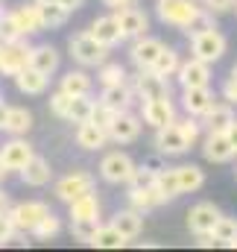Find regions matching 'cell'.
<instances>
[{"instance_id": "ba28073f", "label": "cell", "mask_w": 237, "mask_h": 252, "mask_svg": "<svg viewBox=\"0 0 237 252\" xmlns=\"http://www.w3.org/2000/svg\"><path fill=\"white\" fill-rule=\"evenodd\" d=\"M135 97L138 100H155V97H170V79L155 73V70H138L132 79Z\"/></svg>"}, {"instance_id": "d4e9b609", "label": "cell", "mask_w": 237, "mask_h": 252, "mask_svg": "<svg viewBox=\"0 0 237 252\" xmlns=\"http://www.w3.org/2000/svg\"><path fill=\"white\" fill-rule=\"evenodd\" d=\"M59 50L53 47V44H35L32 47V53H30V67H35V70H41L44 76H53L56 70H59Z\"/></svg>"}, {"instance_id": "f5cc1de1", "label": "cell", "mask_w": 237, "mask_h": 252, "mask_svg": "<svg viewBox=\"0 0 237 252\" xmlns=\"http://www.w3.org/2000/svg\"><path fill=\"white\" fill-rule=\"evenodd\" d=\"M199 241H196V247H202V250H208V247H217V238L214 235H196Z\"/></svg>"}, {"instance_id": "9a60e30c", "label": "cell", "mask_w": 237, "mask_h": 252, "mask_svg": "<svg viewBox=\"0 0 237 252\" xmlns=\"http://www.w3.org/2000/svg\"><path fill=\"white\" fill-rule=\"evenodd\" d=\"M176 79H178V85H181V88L211 85V64L202 62V59H196V56H190V59H184V62L178 64Z\"/></svg>"}, {"instance_id": "836d02e7", "label": "cell", "mask_w": 237, "mask_h": 252, "mask_svg": "<svg viewBox=\"0 0 237 252\" xmlns=\"http://www.w3.org/2000/svg\"><path fill=\"white\" fill-rule=\"evenodd\" d=\"M38 6V15H41V27L44 30H59L61 24L67 21V9L61 3H35Z\"/></svg>"}, {"instance_id": "816d5d0a", "label": "cell", "mask_w": 237, "mask_h": 252, "mask_svg": "<svg viewBox=\"0 0 237 252\" xmlns=\"http://www.w3.org/2000/svg\"><path fill=\"white\" fill-rule=\"evenodd\" d=\"M132 3H138V0H103V6H109L112 12H118L123 6H132Z\"/></svg>"}, {"instance_id": "f546056e", "label": "cell", "mask_w": 237, "mask_h": 252, "mask_svg": "<svg viewBox=\"0 0 237 252\" xmlns=\"http://www.w3.org/2000/svg\"><path fill=\"white\" fill-rule=\"evenodd\" d=\"M67 208H70V220H100V199L94 190L73 199Z\"/></svg>"}, {"instance_id": "5bb4252c", "label": "cell", "mask_w": 237, "mask_h": 252, "mask_svg": "<svg viewBox=\"0 0 237 252\" xmlns=\"http://www.w3.org/2000/svg\"><path fill=\"white\" fill-rule=\"evenodd\" d=\"M217 103L211 85H193V88H181V109L193 118H202L211 106Z\"/></svg>"}, {"instance_id": "2e32d148", "label": "cell", "mask_w": 237, "mask_h": 252, "mask_svg": "<svg viewBox=\"0 0 237 252\" xmlns=\"http://www.w3.org/2000/svg\"><path fill=\"white\" fill-rule=\"evenodd\" d=\"M141 124H144V118L132 115L129 109L126 112H118L115 124L109 126V141H115V144H132V141H138Z\"/></svg>"}, {"instance_id": "277c9868", "label": "cell", "mask_w": 237, "mask_h": 252, "mask_svg": "<svg viewBox=\"0 0 237 252\" xmlns=\"http://www.w3.org/2000/svg\"><path fill=\"white\" fill-rule=\"evenodd\" d=\"M135 170H138V164L132 161V156L120 153V150L103 156V161H100V176L109 185H129V179L135 176Z\"/></svg>"}, {"instance_id": "d590c367", "label": "cell", "mask_w": 237, "mask_h": 252, "mask_svg": "<svg viewBox=\"0 0 237 252\" xmlns=\"http://www.w3.org/2000/svg\"><path fill=\"white\" fill-rule=\"evenodd\" d=\"M217 238L220 247H229V250H237V220L235 217H220V223L214 226L211 232Z\"/></svg>"}, {"instance_id": "7bdbcfd3", "label": "cell", "mask_w": 237, "mask_h": 252, "mask_svg": "<svg viewBox=\"0 0 237 252\" xmlns=\"http://www.w3.org/2000/svg\"><path fill=\"white\" fill-rule=\"evenodd\" d=\"M115 118H118V112H115L112 106H106V103H100V100L94 103V112H91V121H94L97 126H103V129L109 132V126L115 124Z\"/></svg>"}, {"instance_id": "d6986e66", "label": "cell", "mask_w": 237, "mask_h": 252, "mask_svg": "<svg viewBox=\"0 0 237 252\" xmlns=\"http://www.w3.org/2000/svg\"><path fill=\"white\" fill-rule=\"evenodd\" d=\"M115 15H118L120 27H123V32H126V38H141V35H147V30H149V18H147V12L138 9L135 3L118 9Z\"/></svg>"}, {"instance_id": "11a10c76", "label": "cell", "mask_w": 237, "mask_h": 252, "mask_svg": "<svg viewBox=\"0 0 237 252\" xmlns=\"http://www.w3.org/2000/svg\"><path fill=\"white\" fill-rule=\"evenodd\" d=\"M59 3L64 6V9H67V12H76V9H79V6H82L85 0H59Z\"/></svg>"}, {"instance_id": "ee69618b", "label": "cell", "mask_w": 237, "mask_h": 252, "mask_svg": "<svg viewBox=\"0 0 237 252\" xmlns=\"http://www.w3.org/2000/svg\"><path fill=\"white\" fill-rule=\"evenodd\" d=\"M70 100H73V94H67V91H61V88L53 91V94H50V112L64 121V118H67V109H70Z\"/></svg>"}, {"instance_id": "d6a6232c", "label": "cell", "mask_w": 237, "mask_h": 252, "mask_svg": "<svg viewBox=\"0 0 237 252\" xmlns=\"http://www.w3.org/2000/svg\"><path fill=\"white\" fill-rule=\"evenodd\" d=\"M91 76L85 73V70H67L64 76H61L59 88L61 91H67V94H73V97H79V94H91Z\"/></svg>"}, {"instance_id": "e575fe53", "label": "cell", "mask_w": 237, "mask_h": 252, "mask_svg": "<svg viewBox=\"0 0 237 252\" xmlns=\"http://www.w3.org/2000/svg\"><path fill=\"white\" fill-rule=\"evenodd\" d=\"M129 241L120 235V229L115 223H106V226H100V232H97V238H94V244L91 247H97V250H120V247H126Z\"/></svg>"}, {"instance_id": "e7e4bbea", "label": "cell", "mask_w": 237, "mask_h": 252, "mask_svg": "<svg viewBox=\"0 0 237 252\" xmlns=\"http://www.w3.org/2000/svg\"><path fill=\"white\" fill-rule=\"evenodd\" d=\"M0 103H3V97H0Z\"/></svg>"}, {"instance_id": "4fadbf2b", "label": "cell", "mask_w": 237, "mask_h": 252, "mask_svg": "<svg viewBox=\"0 0 237 252\" xmlns=\"http://www.w3.org/2000/svg\"><path fill=\"white\" fill-rule=\"evenodd\" d=\"M223 211L214 205V202H196L190 211H187V229L193 235H211L214 226L220 223Z\"/></svg>"}, {"instance_id": "8992f818", "label": "cell", "mask_w": 237, "mask_h": 252, "mask_svg": "<svg viewBox=\"0 0 237 252\" xmlns=\"http://www.w3.org/2000/svg\"><path fill=\"white\" fill-rule=\"evenodd\" d=\"M47 214H50V205L41 202V199H27V202H18V205L9 208V220L15 223V229H18V232H30V235H32V229H35Z\"/></svg>"}, {"instance_id": "52a82bcc", "label": "cell", "mask_w": 237, "mask_h": 252, "mask_svg": "<svg viewBox=\"0 0 237 252\" xmlns=\"http://www.w3.org/2000/svg\"><path fill=\"white\" fill-rule=\"evenodd\" d=\"M97 188V179L91 176V173H85V170H73V173H67V176H61L59 182H56V199L61 202H73V199H79V196H85V193H91V190Z\"/></svg>"}, {"instance_id": "4316f807", "label": "cell", "mask_w": 237, "mask_h": 252, "mask_svg": "<svg viewBox=\"0 0 237 252\" xmlns=\"http://www.w3.org/2000/svg\"><path fill=\"white\" fill-rule=\"evenodd\" d=\"M47 79H50V76H44L41 70H35V67H24V70L15 76V85H18L21 94L35 97V94H44V91H47Z\"/></svg>"}, {"instance_id": "6da1fadb", "label": "cell", "mask_w": 237, "mask_h": 252, "mask_svg": "<svg viewBox=\"0 0 237 252\" xmlns=\"http://www.w3.org/2000/svg\"><path fill=\"white\" fill-rule=\"evenodd\" d=\"M109 50L112 47H106L103 41H97L91 30L88 32H76V35L67 38L70 59L76 64H82V67H100V64H106L109 62Z\"/></svg>"}, {"instance_id": "ac0fdd59", "label": "cell", "mask_w": 237, "mask_h": 252, "mask_svg": "<svg viewBox=\"0 0 237 252\" xmlns=\"http://www.w3.org/2000/svg\"><path fill=\"white\" fill-rule=\"evenodd\" d=\"M91 32H94V38H97V41H103L106 47H118V44H123V41H126V32H123V27H120L118 15H103V18H94Z\"/></svg>"}, {"instance_id": "be15d7a7", "label": "cell", "mask_w": 237, "mask_h": 252, "mask_svg": "<svg viewBox=\"0 0 237 252\" xmlns=\"http://www.w3.org/2000/svg\"><path fill=\"white\" fill-rule=\"evenodd\" d=\"M235 12H237V3H235Z\"/></svg>"}, {"instance_id": "bcb514c9", "label": "cell", "mask_w": 237, "mask_h": 252, "mask_svg": "<svg viewBox=\"0 0 237 252\" xmlns=\"http://www.w3.org/2000/svg\"><path fill=\"white\" fill-rule=\"evenodd\" d=\"M176 124H178V129L187 135V141H190V144H196V141H199V135H202V129H205L202 121H199V118H193V115L181 118V121H176Z\"/></svg>"}, {"instance_id": "4dcf8cb0", "label": "cell", "mask_w": 237, "mask_h": 252, "mask_svg": "<svg viewBox=\"0 0 237 252\" xmlns=\"http://www.w3.org/2000/svg\"><path fill=\"white\" fill-rule=\"evenodd\" d=\"M30 129H32V112L24 109V106H9L3 132H9V135H27Z\"/></svg>"}, {"instance_id": "b9f144b4", "label": "cell", "mask_w": 237, "mask_h": 252, "mask_svg": "<svg viewBox=\"0 0 237 252\" xmlns=\"http://www.w3.org/2000/svg\"><path fill=\"white\" fill-rule=\"evenodd\" d=\"M18 38H24V32H21V27H18L15 12H3V15H0V44L18 41Z\"/></svg>"}, {"instance_id": "60d3db41", "label": "cell", "mask_w": 237, "mask_h": 252, "mask_svg": "<svg viewBox=\"0 0 237 252\" xmlns=\"http://www.w3.org/2000/svg\"><path fill=\"white\" fill-rule=\"evenodd\" d=\"M59 232H61V220L53 214V211H50V214H47V217H44V220L32 229V238H35V241H53Z\"/></svg>"}, {"instance_id": "44dd1931", "label": "cell", "mask_w": 237, "mask_h": 252, "mask_svg": "<svg viewBox=\"0 0 237 252\" xmlns=\"http://www.w3.org/2000/svg\"><path fill=\"white\" fill-rule=\"evenodd\" d=\"M21 179H24V185H30V188H44V185H50V179H53V167H50V161H47L44 156H32V158L27 161V167L21 170Z\"/></svg>"}, {"instance_id": "c3c4849f", "label": "cell", "mask_w": 237, "mask_h": 252, "mask_svg": "<svg viewBox=\"0 0 237 252\" xmlns=\"http://www.w3.org/2000/svg\"><path fill=\"white\" fill-rule=\"evenodd\" d=\"M15 232H18V229H15V223L9 220V214H0V247L9 244V241L15 238Z\"/></svg>"}, {"instance_id": "7402d4cb", "label": "cell", "mask_w": 237, "mask_h": 252, "mask_svg": "<svg viewBox=\"0 0 237 252\" xmlns=\"http://www.w3.org/2000/svg\"><path fill=\"white\" fill-rule=\"evenodd\" d=\"M135 100H138V97H135V88H132L129 82H120V85H103V91H100V103L112 106L115 112H126V109H132Z\"/></svg>"}, {"instance_id": "e0dca14e", "label": "cell", "mask_w": 237, "mask_h": 252, "mask_svg": "<svg viewBox=\"0 0 237 252\" xmlns=\"http://www.w3.org/2000/svg\"><path fill=\"white\" fill-rule=\"evenodd\" d=\"M202 156L208 161H214V164H226V161H232L237 156V150L232 147V141H229L226 132H208L205 144H202Z\"/></svg>"}, {"instance_id": "94428289", "label": "cell", "mask_w": 237, "mask_h": 252, "mask_svg": "<svg viewBox=\"0 0 237 252\" xmlns=\"http://www.w3.org/2000/svg\"><path fill=\"white\" fill-rule=\"evenodd\" d=\"M232 76H235V79H237V64H235V67H232Z\"/></svg>"}, {"instance_id": "484cf974", "label": "cell", "mask_w": 237, "mask_h": 252, "mask_svg": "<svg viewBox=\"0 0 237 252\" xmlns=\"http://www.w3.org/2000/svg\"><path fill=\"white\" fill-rule=\"evenodd\" d=\"M129 205L132 208H138V211H152V208H158V205H164L161 202V196H158V190H155V182L152 185H141V188H135V185H129Z\"/></svg>"}, {"instance_id": "603a6c76", "label": "cell", "mask_w": 237, "mask_h": 252, "mask_svg": "<svg viewBox=\"0 0 237 252\" xmlns=\"http://www.w3.org/2000/svg\"><path fill=\"white\" fill-rule=\"evenodd\" d=\"M73 138H76V144L82 150H103L106 141H109V132L103 126H97L94 121H82L73 129Z\"/></svg>"}, {"instance_id": "6f0895ef", "label": "cell", "mask_w": 237, "mask_h": 252, "mask_svg": "<svg viewBox=\"0 0 237 252\" xmlns=\"http://www.w3.org/2000/svg\"><path fill=\"white\" fill-rule=\"evenodd\" d=\"M6 115H9V106H6V103H0V129L6 126Z\"/></svg>"}, {"instance_id": "9c48e42d", "label": "cell", "mask_w": 237, "mask_h": 252, "mask_svg": "<svg viewBox=\"0 0 237 252\" xmlns=\"http://www.w3.org/2000/svg\"><path fill=\"white\" fill-rule=\"evenodd\" d=\"M32 156H35V153H32V144H30L24 135H12V141H6V144L0 147V164H3L9 173H12V170L21 173Z\"/></svg>"}, {"instance_id": "681fc988", "label": "cell", "mask_w": 237, "mask_h": 252, "mask_svg": "<svg viewBox=\"0 0 237 252\" xmlns=\"http://www.w3.org/2000/svg\"><path fill=\"white\" fill-rule=\"evenodd\" d=\"M223 100H229L232 106H237V79L235 76H229V79L223 82Z\"/></svg>"}, {"instance_id": "f35d334b", "label": "cell", "mask_w": 237, "mask_h": 252, "mask_svg": "<svg viewBox=\"0 0 237 252\" xmlns=\"http://www.w3.org/2000/svg\"><path fill=\"white\" fill-rule=\"evenodd\" d=\"M100 220H70V235L79 241V244H94V238H97V232H100Z\"/></svg>"}, {"instance_id": "db71d44e", "label": "cell", "mask_w": 237, "mask_h": 252, "mask_svg": "<svg viewBox=\"0 0 237 252\" xmlns=\"http://www.w3.org/2000/svg\"><path fill=\"white\" fill-rule=\"evenodd\" d=\"M9 208H12V205H9V193L0 188V214H9Z\"/></svg>"}, {"instance_id": "cb8c5ba5", "label": "cell", "mask_w": 237, "mask_h": 252, "mask_svg": "<svg viewBox=\"0 0 237 252\" xmlns=\"http://www.w3.org/2000/svg\"><path fill=\"white\" fill-rule=\"evenodd\" d=\"M112 223L120 229V235L132 244V241L144 232V211H138V208L129 205V208H123V211H118V214L112 217Z\"/></svg>"}, {"instance_id": "7dc6e473", "label": "cell", "mask_w": 237, "mask_h": 252, "mask_svg": "<svg viewBox=\"0 0 237 252\" xmlns=\"http://www.w3.org/2000/svg\"><path fill=\"white\" fill-rule=\"evenodd\" d=\"M235 3L237 0H202V6H205L208 12H214V15H226V12H232Z\"/></svg>"}, {"instance_id": "7a4b0ae2", "label": "cell", "mask_w": 237, "mask_h": 252, "mask_svg": "<svg viewBox=\"0 0 237 252\" xmlns=\"http://www.w3.org/2000/svg\"><path fill=\"white\" fill-rule=\"evenodd\" d=\"M202 0H158L155 12H158V21L167 24V27H176V30H187L193 24V18L202 12Z\"/></svg>"}, {"instance_id": "6125c7cd", "label": "cell", "mask_w": 237, "mask_h": 252, "mask_svg": "<svg viewBox=\"0 0 237 252\" xmlns=\"http://www.w3.org/2000/svg\"><path fill=\"white\" fill-rule=\"evenodd\" d=\"M3 12H6V9H3V3H0V15H3Z\"/></svg>"}, {"instance_id": "8fae6325", "label": "cell", "mask_w": 237, "mask_h": 252, "mask_svg": "<svg viewBox=\"0 0 237 252\" xmlns=\"http://www.w3.org/2000/svg\"><path fill=\"white\" fill-rule=\"evenodd\" d=\"M193 144L187 141V135L178 129V124L173 121V124L161 126V129H155V150L161 153V156H184L187 150H190Z\"/></svg>"}, {"instance_id": "91938a15", "label": "cell", "mask_w": 237, "mask_h": 252, "mask_svg": "<svg viewBox=\"0 0 237 252\" xmlns=\"http://www.w3.org/2000/svg\"><path fill=\"white\" fill-rule=\"evenodd\" d=\"M35 3H59V0H35Z\"/></svg>"}, {"instance_id": "1f68e13d", "label": "cell", "mask_w": 237, "mask_h": 252, "mask_svg": "<svg viewBox=\"0 0 237 252\" xmlns=\"http://www.w3.org/2000/svg\"><path fill=\"white\" fill-rule=\"evenodd\" d=\"M178 185H181V193H193L205 185V170L199 164H178Z\"/></svg>"}, {"instance_id": "03108f58", "label": "cell", "mask_w": 237, "mask_h": 252, "mask_svg": "<svg viewBox=\"0 0 237 252\" xmlns=\"http://www.w3.org/2000/svg\"><path fill=\"white\" fill-rule=\"evenodd\" d=\"M0 47H3V44H0Z\"/></svg>"}, {"instance_id": "ab89813d", "label": "cell", "mask_w": 237, "mask_h": 252, "mask_svg": "<svg viewBox=\"0 0 237 252\" xmlns=\"http://www.w3.org/2000/svg\"><path fill=\"white\" fill-rule=\"evenodd\" d=\"M126 67L120 62H106L97 67V79H100V85H120V82H126Z\"/></svg>"}, {"instance_id": "9f6ffc18", "label": "cell", "mask_w": 237, "mask_h": 252, "mask_svg": "<svg viewBox=\"0 0 237 252\" xmlns=\"http://www.w3.org/2000/svg\"><path fill=\"white\" fill-rule=\"evenodd\" d=\"M226 135H229V141H232V147L237 150V121H235L232 126H229V129H226Z\"/></svg>"}, {"instance_id": "f6af8a7d", "label": "cell", "mask_w": 237, "mask_h": 252, "mask_svg": "<svg viewBox=\"0 0 237 252\" xmlns=\"http://www.w3.org/2000/svg\"><path fill=\"white\" fill-rule=\"evenodd\" d=\"M211 27H214V12L202 9V12L193 18V24L184 30V35H187V38H193V35H199V32H205V30H211Z\"/></svg>"}, {"instance_id": "ffe728a7", "label": "cell", "mask_w": 237, "mask_h": 252, "mask_svg": "<svg viewBox=\"0 0 237 252\" xmlns=\"http://www.w3.org/2000/svg\"><path fill=\"white\" fill-rule=\"evenodd\" d=\"M199 121H202V126H205V132H226V129L237 121L235 106H232L229 100H226V103H214Z\"/></svg>"}, {"instance_id": "30bf717a", "label": "cell", "mask_w": 237, "mask_h": 252, "mask_svg": "<svg viewBox=\"0 0 237 252\" xmlns=\"http://www.w3.org/2000/svg\"><path fill=\"white\" fill-rule=\"evenodd\" d=\"M164 50V41L155 38V35H141V38H132V47H129V59L138 70H152V64L158 59V53Z\"/></svg>"}, {"instance_id": "680465c9", "label": "cell", "mask_w": 237, "mask_h": 252, "mask_svg": "<svg viewBox=\"0 0 237 252\" xmlns=\"http://www.w3.org/2000/svg\"><path fill=\"white\" fill-rule=\"evenodd\" d=\"M6 173H9V170H6V167L0 164V182H3V176H6Z\"/></svg>"}, {"instance_id": "f907efd6", "label": "cell", "mask_w": 237, "mask_h": 252, "mask_svg": "<svg viewBox=\"0 0 237 252\" xmlns=\"http://www.w3.org/2000/svg\"><path fill=\"white\" fill-rule=\"evenodd\" d=\"M144 167H149L152 173H158V170H164L167 164H164V156L155 150V156H149V158H144Z\"/></svg>"}, {"instance_id": "7c38bea8", "label": "cell", "mask_w": 237, "mask_h": 252, "mask_svg": "<svg viewBox=\"0 0 237 252\" xmlns=\"http://www.w3.org/2000/svg\"><path fill=\"white\" fill-rule=\"evenodd\" d=\"M141 118L144 124L152 129L173 124L176 121V106L170 103V97H155V100H141Z\"/></svg>"}, {"instance_id": "83f0119b", "label": "cell", "mask_w": 237, "mask_h": 252, "mask_svg": "<svg viewBox=\"0 0 237 252\" xmlns=\"http://www.w3.org/2000/svg\"><path fill=\"white\" fill-rule=\"evenodd\" d=\"M155 190L161 196V202H173L181 196V185H178V173L176 167H164L155 173Z\"/></svg>"}, {"instance_id": "5b68a950", "label": "cell", "mask_w": 237, "mask_h": 252, "mask_svg": "<svg viewBox=\"0 0 237 252\" xmlns=\"http://www.w3.org/2000/svg\"><path fill=\"white\" fill-rule=\"evenodd\" d=\"M30 53H32V44L27 41V35L18 41H6L0 47V73L15 79L24 67H30Z\"/></svg>"}, {"instance_id": "f1b7e54d", "label": "cell", "mask_w": 237, "mask_h": 252, "mask_svg": "<svg viewBox=\"0 0 237 252\" xmlns=\"http://www.w3.org/2000/svg\"><path fill=\"white\" fill-rule=\"evenodd\" d=\"M15 12V18H18V27H21V32L30 38V35H35V32H41L44 27H41V15H38V6H35V0L27 6H18V9H12Z\"/></svg>"}, {"instance_id": "003e7915", "label": "cell", "mask_w": 237, "mask_h": 252, "mask_svg": "<svg viewBox=\"0 0 237 252\" xmlns=\"http://www.w3.org/2000/svg\"><path fill=\"white\" fill-rule=\"evenodd\" d=\"M235 173H237V170H235Z\"/></svg>"}, {"instance_id": "3957f363", "label": "cell", "mask_w": 237, "mask_h": 252, "mask_svg": "<svg viewBox=\"0 0 237 252\" xmlns=\"http://www.w3.org/2000/svg\"><path fill=\"white\" fill-rule=\"evenodd\" d=\"M226 50H229V38L217 27H211V30H205V32L190 38V56H196V59H202L208 64L220 62L226 56Z\"/></svg>"}, {"instance_id": "74e56055", "label": "cell", "mask_w": 237, "mask_h": 252, "mask_svg": "<svg viewBox=\"0 0 237 252\" xmlns=\"http://www.w3.org/2000/svg\"><path fill=\"white\" fill-rule=\"evenodd\" d=\"M178 64H181V56H178L173 47H167V44H164V50L158 53V59H155V64H152V70L170 79V76H176Z\"/></svg>"}, {"instance_id": "8d00e7d4", "label": "cell", "mask_w": 237, "mask_h": 252, "mask_svg": "<svg viewBox=\"0 0 237 252\" xmlns=\"http://www.w3.org/2000/svg\"><path fill=\"white\" fill-rule=\"evenodd\" d=\"M91 112H94V100L91 94H79L70 100V109H67V118L70 124H82V121H91Z\"/></svg>"}]
</instances>
